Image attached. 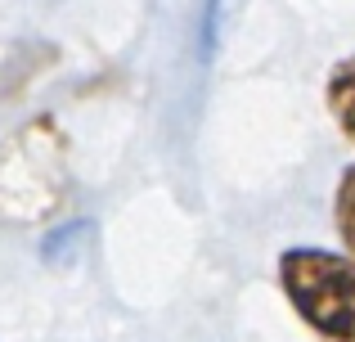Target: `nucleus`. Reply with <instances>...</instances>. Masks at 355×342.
I'll return each instance as SVG.
<instances>
[{"label":"nucleus","instance_id":"obj_1","mask_svg":"<svg viewBox=\"0 0 355 342\" xmlns=\"http://www.w3.org/2000/svg\"><path fill=\"white\" fill-rule=\"evenodd\" d=\"M279 284L297 316L324 342H355V262L324 248H293L279 257Z\"/></svg>","mask_w":355,"mask_h":342},{"label":"nucleus","instance_id":"obj_2","mask_svg":"<svg viewBox=\"0 0 355 342\" xmlns=\"http://www.w3.org/2000/svg\"><path fill=\"white\" fill-rule=\"evenodd\" d=\"M329 108L338 117L342 135L355 144V59H342L329 77Z\"/></svg>","mask_w":355,"mask_h":342},{"label":"nucleus","instance_id":"obj_3","mask_svg":"<svg viewBox=\"0 0 355 342\" xmlns=\"http://www.w3.org/2000/svg\"><path fill=\"white\" fill-rule=\"evenodd\" d=\"M338 234L347 243V257L355 262V167L342 171V185H338Z\"/></svg>","mask_w":355,"mask_h":342}]
</instances>
